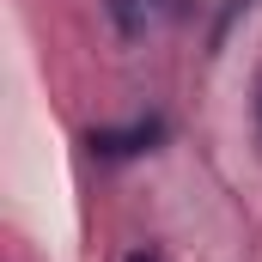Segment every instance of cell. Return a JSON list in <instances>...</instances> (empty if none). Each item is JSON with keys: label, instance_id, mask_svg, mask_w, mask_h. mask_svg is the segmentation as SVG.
Masks as SVG:
<instances>
[{"label": "cell", "instance_id": "obj_1", "mask_svg": "<svg viewBox=\"0 0 262 262\" xmlns=\"http://www.w3.org/2000/svg\"><path fill=\"white\" fill-rule=\"evenodd\" d=\"M159 134H165V122H159V116H146V122H134V128H98V134H92V146H98V152H110V159H122V152H146Z\"/></svg>", "mask_w": 262, "mask_h": 262}, {"label": "cell", "instance_id": "obj_2", "mask_svg": "<svg viewBox=\"0 0 262 262\" xmlns=\"http://www.w3.org/2000/svg\"><path fill=\"white\" fill-rule=\"evenodd\" d=\"M110 18L122 37H140V0H110Z\"/></svg>", "mask_w": 262, "mask_h": 262}, {"label": "cell", "instance_id": "obj_3", "mask_svg": "<svg viewBox=\"0 0 262 262\" xmlns=\"http://www.w3.org/2000/svg\"><path fill=\"white\" fill-rule=\"evenodd\" d=\"M122 262H159V256H152V250H128Z\"/></svg>", "mask_w": 262, "mask_h": 262}]
</instances>
